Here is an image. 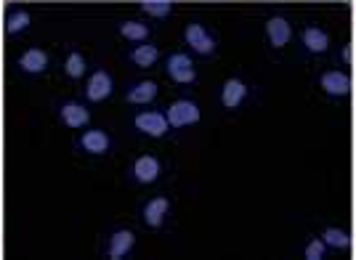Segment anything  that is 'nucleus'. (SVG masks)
I'll return each instance as SVG.
<instances>
[{"mask_svg": "<svg viewBox=\"0 0 356 260\" xmlns=\"http://www.w3.org/2000/svg\"><path fill=\"white\" fill-rule=\"evenodd\" d=\"M173 0H141L138 3V11L147 16V19H154V22H163L173 14Z\"/></svg>", "mask_w": 356, "mask_h": 260, "instance_id": "4be33fe9", "label": "nucleus"}, {"mask_svg": "<svg viewBox=\"0 0 356 260\" xmlns=\"http://www.w3.org/2000/svg\"><path fill=\"white\" fill-rule=\"evenodd\" d=\"M264 38H266L268 51L274 54H282L290 48L293 38H296V29H293V19L282 11H271L264 19Z\"/></svg>", "mask_w": 356, "mask_h": 260, "instance_id": "6e6552de", "label": "nucleus"}, {"mask_svg": "<svg viewBox=\"0 0 356 260\" xmlns=\"http://www.w3.org/2000/svg\"><path fill=\"white\" fill-rule=\"evenodd\" d=\"M118 83L115 74L109 72L106 67H96L93 72H88L86 83H83V101L86 104H104L115 96Z\"/></svg>", "mask_w": 356, "mask_h": 260, "instance_id": "4468645a", "label": "nucleus"}, {"mask_svg": "<svg viewBox=\"0 0 356 260\" xmlns=\"http://www.w3.org/2000/svg\"><path fill=\"white\" fill-rule=\"evenodd\" d=\"M118 35L131 45L149 43V38H152V24H147V19H120Z\"/></svg>", "mask_w": 356, "mask_h": 260, "instance_id": "6ab92c4d", "label": "nucleus"}, {"mask_svg": "<svg viewBox=\"0 0 356 260\" xmlns=\"http://www.w3.org/2000/svg\"><path fill=\"white\" fill-rule=\"evenodd\" d=\"M163 70L168 80L178 88H189L200 83V72H197V64L189 51H170L163 58Z\"/></svg>", "mask_w": 356, "mask_h": 260, "instance_id": "0eeeda50", "label": "nucleus"}, {"mask_svg": "<svg viewBox=\"0 0 356 260\" xmlns=\"http://www.w3.org/2000/svg\"><path fill=\"white\" fill-rule=\"evenodd\" d=\"M168 173V165H165V159L160 154H154V152H144V154H136L131 159V165H128V184H134L138 188H149L154 186V184H160Z\"/></svg>", "mask_w": 356, "mask_h": 260, "instance_id": "f257e3e1", "label": "nucleus"}, {"mask_svg": "<svg viewBox=\"0 0 356 260\" xmlns=\"http://www.w3.org/2000/svg\"><path fill=\"white\" fill-rule=\"evenodd\" d=\"M165 117L170 122V130H189L200 125L202 120V106L192 96H178L165 106Z\"/></svg>", "mask_w": 356, "mask_h": 260, "instance_id": "f8f14e48", "label": "nucleus"}, {"mask_svg": "<svg viewBox=\"0 0 356 260\" xmlns=\"http://www.w3.org/2000/svg\"><path fill=\"white\" fill-rule=\"evenodd\" d=\"M322 242H325L332 252H346L351 247V231L346 226H338V223H330V226H322Z\"/></svg>", "mask_w": 356, "mask_h": 260, "instance_id": "aec40b11", "label": "nucleus"}, {"mask_svg": "<svg viewBox=\"0 0 356 260\" xmlns=\"http://www.w3.org/2000/svg\"><path fill=\"white\" fill-rule=\"evenodd\" d=\"M74 149H77V154H83V157L102 159L115 149V138H112V133L106 128L88 125V128H83L74 136Z\"/></svg>", "mask_w": 356, "mask_h": 260, "instance_id": "423d86ee", "label": "nucleus"}, {"mask_svg": "<svg viewBox=\"0 0 356 260\" xmlns=\"http://www.w3.org/2000/svg\"><path fill=\"white\" fill-rule=\"evenodd\" d=\"M16 72L24 74V77H40L51 70V54H48V48L43 45H30V48H24L14 61Z\"/></svg>", "mask_w": 356, "mask_h": 260, "instance_id": "2eb2a0df", "label": "nucleus"}, {"mask_svg": "<svg viewBox=\"0 0 356 260\" xmlns=\"http://www.w3.org/2000/svg\"><path fill=\"white\" fill-rule=\"evenodd\" d=\"M298 45H300V54L309 58H322L327 54H332V35L327 32L319 22H306L300 32H298Z\"/></svg>", "mask_w": 356, "mask_h": 260, "instance_id": "9d476101", "label": "nucleus"}, {"mask_svg": "<svg viewBox=\"0 0 356 260\" xmlns=\"http://www.w3.org/2000/svg\"><path fill=\"white\" fill-rule=\"evenodd\" d=\"M255 86L245 74H229L218 86V104L223 112H242L252 101Z\"/></svg>", "mask_w": 356, "mask_h": 260, "instance_id": "39448f33", "label": "nucleus"}, {"mask_svg": "<svg viewBox=\"0 0 356 260\" xmlns=\"http://www.w3.org/2000/svg\"><path fill=\"white\" fill-rule=\"evenodd\" d=\"M173 213V200L168 194H152L138 207V220L149 231H163Z\"/></svg>", "mask_w": 356, "mask_h": 260, "instance_id": "9b49d317", "label": "nucleus"}, {"mask_svg": "<svg viewBox=\"0 0 356 260\" xmlns=\"http://www.w3.org/2000/svg\"><path fill=\"white\" fill-rule=\"evenodd\" d=\"M128 125H131V130H134L136 136L149 138V141H165L173 133L163 109H152V106L136 109L134 115L128 117Z\"/></svg>", "mask_w": 356, "mask_h": 260, "instance_id": "7ed1b4c3", "label": "nucleus"}, {"mask_svg": "<svg viewBox=\"0 0 356 260\" xmlns=\"http://www.w3.org/2000/svg\"><path fill=\"white\" fill-rule=\"evenodd\" d=\"M181 40H184L186 51H189L192 56L210 58V56H216V51H218V38H216L213 27L205 24V22H200V19H189V22L184 24Z\"/></svg>", "mask_w": 356, "mask_h": 260, "instance_id": "20e7f679", "label": "nucleus"}, {"mask_svg": "<svg viewBox=\"0 0 356 260\" xmlns=\"http://www.w3.org/2000/svg\"><path fill=\"white\" fill-rule=\"evenodd\" d=\"M160 83L152 80V77H138L131 80L128 86L122 88V101L131 104V106H152L160 96Z\"/></svg>", "mask_w": 356, "mask_h": 260, "instance_id": "dca6fc26", "label": "nucleus"}, {"mask_svg": "<svg viewBox=\"0 0 356 260\" xmlns=\"http://www.w3.org/2000/svg\"><path fill=\"white\" fill-rule=\"evenodd\" d=\"M160 58H163V51H160L157 43H138V45H131L125 51V61L134 70H152Z\"/></svg>", "mask_w": 356, "mask_h": 260, "instance_id": "a211bd4d", "label": "nucleus"}, {"mask_svg": "<svg viewBox=\"0 0 356 260\" xmlns=\"http://www.w3.org/2000/svg\"><path fill=\"white\" fill-rule=\"evenodd\" d=\"M338 58H341V70L343 67H354V45L351 43L338 45Z\"/></svg>", "mask_w": 356, "mask_h": 260, "instance_id": "b1692460", "label": "nucleus"}, {"mask_svg": "<svg viewBox=\"0 0 356 260\" xmlns=\"http://www.w3.org/2000/svg\"><path fill=\"white\" fill-rule=\"evenodd\" d=\"M54 115L59 120V125H64L67 130H77V133L93 122L88 104L80 101V99H72V96H64V99L54 104Z\"/></svg>", "mask_w": 356, "mask_h": 260, "instance_id": "ddd939ff", "label": "nucleus"}, {"mask_svg": "<svg viewBox=\"0 0 356 260\" xmlns=\"http://www.w3.org/2000/svg\"><path fill=\"white\" fill-rule=\"evenodd\" d=\"M316 88L330 101H346V99H351V88H354L351 72L341 70V67H325L316 74Z\"/></svg>", "mask_w": 356, "mask_h": 260, "instance_id": "1a4fd4ad", "label": "nucleus"}, {"mask_svg": "<svg viewBox=\"0 0 356 260\" xmlns=\"http://www.w3.org/2000/svg\"><path fill=\"white\" fill-rule=\"evenodd\" d=\"M59 67L64 80H70V83H77V80H86L88 77V58H86V54L80 48H74V45L64 48Z\"/></svg>", "mask_w": 356, "mask_h": 260, "instance_id": "f3484780", "label": "nucleus"}, {"mask_svg": "<svg viewBox=\"0 0 356 260\" xmlns=\"http://www.w3.org/2000/svg\"><path fill=\"white\" fill-rule=\"evenodd\" d=\"M330 255V247L322 242V236H309L303 245H300V258L303 260H325Z\"/></svg>", "mask_w": 356, "mask_h": 260, "instance_id": "5701e85b", "label": "nucleus"}, {"mask_svg": "<svg viewBox=\"0 0 356 260\" xmlns=\"http://www.w3.org/2000/svg\"><path fill=\"white\" fill-rule=\"evenodd\" d=\"M138 247V234L128 223H115L102 239V258L104 260H128L134 258Z\"/></svg>", "mask_w": 356, "mask_h": 260, "instance_id": "f03ea898", "label": "nucleus"}, {"mask_svg": "<svg viewBox=\"0 0 356 260\" xmlns=\"http://www.w3.org/2000/svg\"><path fill=\"white\" fill-rule=\"evenodd\" d=\"M32 27V14L22 6H14L8 14H6V35L8 38H19L22 32H27Z\"/></svg>", "mask_w": 356, "mask_h": 260, "instance_id": "412c9836", "label": "nucleus"}]
</instances>
